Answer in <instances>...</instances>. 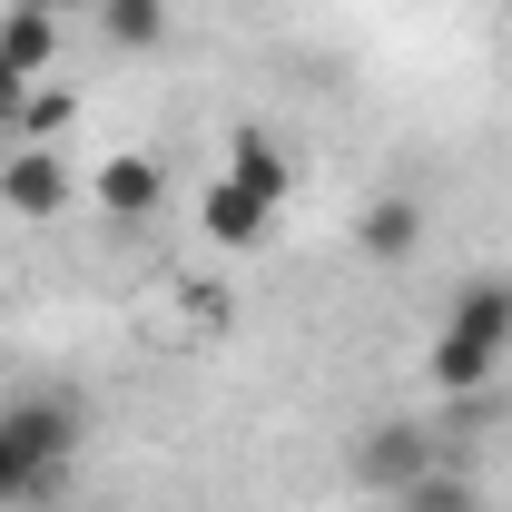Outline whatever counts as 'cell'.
I'll use <instances>...</instances> for the list:
<instances>
[{"mask_svg": "<svg viewBox=\"0 0 512 512\" xmlns=\"http://www.w3.org/2000/svg\"><path fill=\"white\" fill-rule=\"evenodd\" d=\"M0 60L20 69V79H50V60H60V10L50 0H10L0 10Z\"/></svg>", "mask_w": 512, "mask_h": 512, "instance_id": "8992f818", "label": "cell"}, {"mask_svg": "<svg viewBox=\"0 0 512 512\" xmlns=\"http://www.w3.org/2000/svg\"><path fill=\"white\" fill-rule=\"evenodd\" d=\"M197 217H207V237H217V247H256V237L276 227V207H266V197H247V188H237V178H217Z\"/></svg>", "mask_w": 512, "mask_h": 512, "instance_id": "30bf717a", "label": "cell"}, {"mask_svg": "<svg viewBox=\"0 0 512 512\" xmlns=\"http://www.w3.org/2000/svg\"><path fill=\"white\" fill-rule=\"evenodd\" d=\"M384 512H483V483H473L463 463H434V473H424L414 493H394Z\"/></svg>", "mask_w": 512, "mask_h": 512, "instance_id": "8fae6325", "label": "cell"}, {"mask_svg": "<svg viewBox=\"0 0 512 512\" xmlns=\"http://www.w3.org/2000/svg\"><path fill=\"white\" fill-rule=\"evenodd\" d=\"M0 197L20 207V217H60L69 207V158L50 138H10V158H0Z\"/></svg>", "mask_w": 512, "mask_h": 512, "instance_id": "277c9868", "label": "cell"}, {"mask_svg": "<svg viewBox=\"0 0 512 512\" xmlns=\"http://www.w3.org/2000/svg\"><path fill=\"white\" fill-rule=\"evenodd\" d=\"M89 20H99V40L128 50V60H148L168 40V0H89Z\"/></svg>", "mask_w": 512, "mask_h": 512, "instance_id": "9c48e42d", "label": "cell"}, {"mask_svg": "<svg viewBox=\"0 0 512 512\" xmlns=\"http://www.w3.org/2000/svg\"><path fill=\"white\" fill-rule=\"evenodd\" d=\"M89 188H99L109 217H148V207L168 197V168H158V158H138V148H119V158H99V178H89Z\"/></svg>", "mask_w": 512, "mask_h": 512, "instance_id": "52a82bcc", "label": "cell"}, {"mask_svg": "<svg viewBox=\"0 0 512 512\" xmlns=\"http://www.w3.org/2000/svg\"><path fill=\"white\" fill-rule=\"evenodd\" d=\"M60 128H69V89H60V79H40L30 109H20V138H60Z\"/></svg>", "mask_w": 512, "mask_h": 512, "instance_id": "4fadbf2b", "label": "cell"}, {"mask_svg": "<svg viewBox=\"0 0 512 512\" xmlns=\"http://www.w3.org/2000/svg\"><path fill=\"white\" fill-rule=\"evenodd\" d=\"M453 434L434 414H365L355 434H345V483L365 493V503H394V493H414L434 463H453Z\"/></svg>", "mask_w": 512, "mask_h": 512, "instance_id": "7a4b0ae2", "label": "cell"}, {"mask_svg": "<svg viewBox=\"0 0 512 512\" xmlns=\"http://www.w3.org/2000/svg\"><path fill=\"white\" fill-rule=\"evenodd\" d=\"M512 355V276H463L444 306V335H434V355H424V384L463 404V394H493Z\"/></svg>", "mask_w": 512, "mask_h": 512, "instance_id": "6da1fadb", "label": "cell"}, {"mask_svg": "<svg viewBox=\"0 0 512 512\" xmlns=\"http://www.w3.org/2000/svg\"><path fill=\"white\" fill-rule=\"evenodd\" d=\"M227 178L247 197H266V207H286V188H296V178H286V148H276L266 128H237V138H227Z\"/></svg>", "mask_w": 512, "mask_h": 512, "instance_id": "ba28073f", "label": "cell"}, {"mask_svg": "<svg viewBox=\"0 0 512 512\" xmlns=\"http://www.w3.org/2000/svg\"><path fill=\"white\" fill-rule=\"evenodd\" d=\"M30 89H40V79H20V69L0 60V138H20V109H30Z\"/></svg>", "mask_w": 512, "mask_h": 512, "instance_id": "5bb4252c", "label": "cell"}, {"mask_svg": "<svg viewBox=\"0 0 512 512\" xmlns=\"http://www.w3.org/2000/svg\"><path fill=\"white\" fill-rule=\"evenodd\" d=\"M414 247H424V197L414 188H375L365 217H355V256H365V266H404Z\"/></svg>", "mask_w": 512, "mask_h": 512, "instance_id": "5b68a950", "label": "cell"}, {"mask_svg": "<svg viewBox=\"0 0 512 512\" xmlns=\"http://www.w3.org/2000/svg\"><path fill=\"white\" fill-rule=\"evenodd\" d=\"M0 434L30 453L50 483H69V463H79V444H89V424H79L69 394H10V404H0Z\"/></svg>", "mask_w": 512, "mask_h": 512, "instance_id": "3957f363", "label": "cell"}, {"mask_svg": "<svg viewBox=\"0 0 512 512\" xmlns=\"http://www.w3.org/2000/svg\"><path fill=\"white\" fill-rule=\"evenodd\" d=\"M50 493H60V483H50V473H40L30 453L0 434V503H50Z\"/></svg>", "mask_w": 512, "mask_h": 512, "instance_id": "7c38bea8", "label": "cell"}]
</instances>
